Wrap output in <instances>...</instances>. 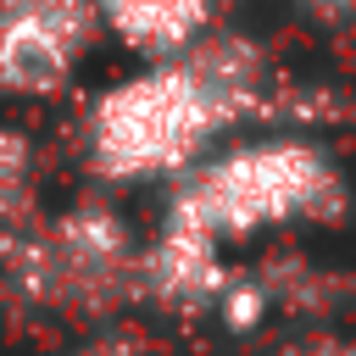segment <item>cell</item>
<instances>
[{
	"instance_id": "6da1fadb",
	"label": "cell",
	"mask_w": 356,
	"mask_h": 356,
	"mask_svg": "<svg viewBox=\"0 0 356 356\" xmlns=\"http://www.w3.org/2000/svg\"><path fill=\"white\" fill-rule=\"evenodd\" d=\"M267 56L245 33H206L172 61L106 83L83 117V156L111 184L184 178L206 161L211 139L261 106Z\"/></svg>"
},
{
	"instance_id": "7a4b0ae2",
	"label": "cell",
	"mask_w": 356,
	"mask_h": 356,
	"mask_svg": "<svg viewBox=\"0 0 356 356\" xmlns=\"http://www.w3.org/2000/svg\"><path fill=\"white\" fill-rule=\"evenodd\" d=\"M339 211H345V178L334 156L317 139H295V134H273L206 156L178 178L167 200L172 222H189L217 245L284 222H328Z\"/></svg>"
},
{
	"instance_id": "3957f363",
	"label": "cell",
	"mask_w": 356,
	"mask_h": 356,
	"mask_svg": "<svg viewBox=\"0 0 356 356\" xmlns=\"http://www.w3.org/2000/svg\"><path fill=\"white\" fill-rule=\"evenodd\" d=\"M100 33L95 0H0V89L22 100L56 95Z\"/></svg>"
},
{
	"instance_id": "277c9868",
	"label": "cell",
	"mask_w": 356,
	"mask_h": 356,
	"mask_svg": "<svg viewBox=\"0 0 356 356\" xmlns=\"http://www.w3.org/2000/svg\"><path fill=\"white\" fill-rule=\"evenodd\" d=\"M139 273H145V284H150L156 300L189 306V312L217 306L222 289L234 284L228 267H222V245H217L211 234L189 228V222H172V217L161 222V234H156V245L145 250Z\"/></svg>"
},
{
	"instance_id": "5b68a950",
	"label": "cell",
	"mask_w": 356,
	"mask_h": 356,
	"mask_svg": "<svg viewBox=\"0 0 356 356\" xmlns=\"http://www.w3.org/2000/svg\"><path fill=\"white\" fill-rule=\"evenodd\" d=\"M100 28L139 61H172L211 33V0H95Z\"/></svg>"
},
{
	"instance_id": "8992f818",
	"label": "cell",
	"mask_w": 356,
	"mask_h": 356,
	"mask_svg": "<svg viewBox=\"0 0 356 356\" xmlns=\"http://www.w3.org/2000/svg\"><path fill=\"white\" fill-rule=\"evenodd\" d=\"M56 256H61L67 273L106 278V273L128 267V228L106 206H78L56 222Z\"/></svg>"
},
{
	"instance_id": "52a82bcc",
	"label": "cell",
	"mask_w": 356,
	"mask_h": 356,
	"mask_svg": "<svg viewBox=\"0 0 356 356\" xmlns=\"http://www.w3.org/2000/svg\"><path fill=\"white\" fill-rule=\"evenodd\" d=\"M28 172H33V145L0 122V206H11L28 189Z\"/></svg>"
},
{
	"instance_id": "ba28073f",
	"label": "cell",
	"mask_w": 356,
	"mask_h": 356,
	"mask_svg": "<svg viewBox=\"0 0 356 356\" xmlns=\"http://www.w3.org/2000/svg\"><path fill=\"white\" fill-rule=\"evenodd\" d=\"M295 6L323 17V22H356V0H295Z\"/></svg>"
},
{
	"instance_id": "9c48e42d",
	"label": "cell",
	"mask_w": 356,
	"mask_h": 356,
	"mask_svg": "<svg viewBox=\"0 0 356 356\" xmlns=\"http://www.w3.org/2000/svg\"><path fill=\"white\" fill-rule=\"evenodd\" d=\"M72 356H134V345H128V339H95V345H83V350H72Z\"/></svg>"
}]
</instances>
